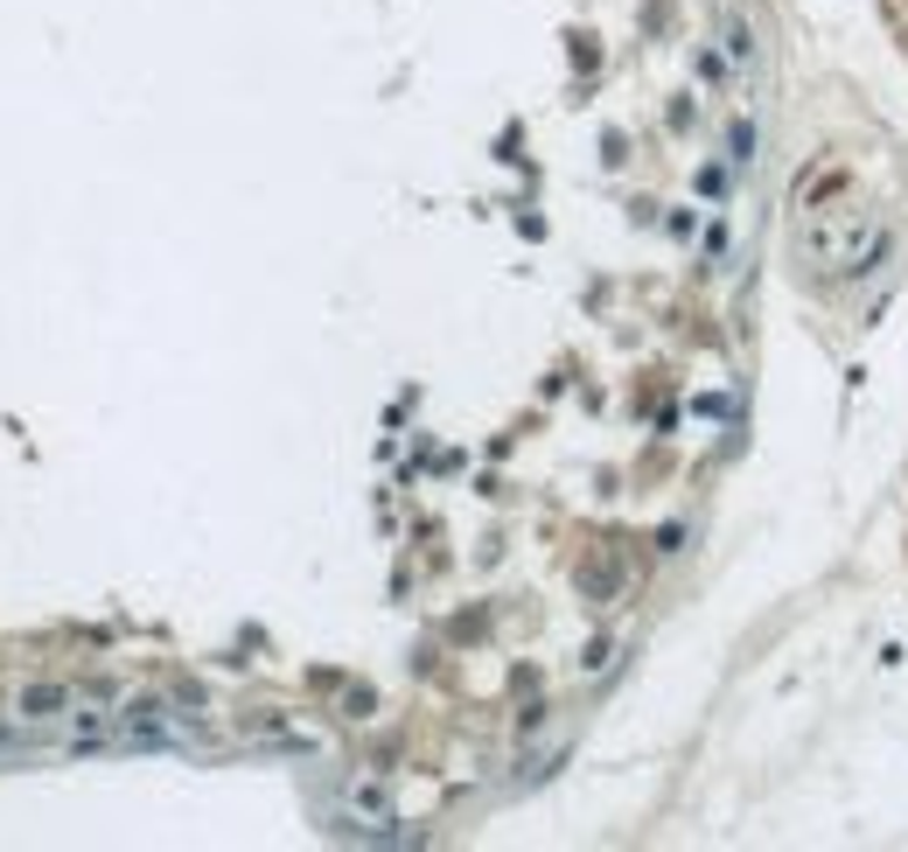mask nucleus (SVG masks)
I'll return each mask as SVG.
<instances>
[{
    "mask_svg": "<svg viewBox=\"0 0 908 852\" xmlns=\"http://www.w3.org/2000/svg\"><path fill=\"white\" fill-rule=\"evenodd\" d=\"M797 245H803V259H818L825 273H867L873 259L887 252V238L873 231V210L867 203H852V196H838V203L825 210H803L797 217Z\"/></svg>",
    "mask_w": 908,
    "mask_h": 852,
    "instance_id": "1",
    "label": "nucleus"
},
{
    "mask_svg": "<svg viewBox=\"0 0 908 852\" xmlns=\"http://www.w3.org/2000/svg\"><path fill=\"white\" fill-rule=\"evenodd\" d=\"M175 720H182V713H168V699H126V706H120V741L161 748V741H175Z\"/></svg>",
    "mask_w": 908,
    "mask_h": 852,
    "instance_id": "2",
    "label": "nucleus"
},
{
    "mask_svg": "<svg viewBox=\"0 0 908 852\" xmlns=\"http://www.w3.org/2000/svg\"><path fill=\"white\" fill-rule=\"evenodd\" d=\"M343 804L364 817V831H371V839H392L398 817H392V782H384V776H349L343 782Z\"/></svg>",
    "mask_w": 908,
    "mask_h": 852,
    "instance_id": "3",
    "label": "nucleus"
},
{
    "mask_svg": "<svg viewBox=\"0 0 908 852\" xmlns=\"http://www.w3.org/2000/svg\"><path fill=\"white\" fill-rule=\"evenodd\" d=\"M71 706H77L71 684H22V699H14L22 720H57V713H71Z\"/></svg>",
    "mask_w": 908,
    "mask_h": 852,
    "instance_id": "4",
    "label": "nucleus"
},
{
    "mask_svg": "<svg viewBox=\"0 0 908 852\" xmlns=\"http://www.w3.org/2000/svg\"><path fill=\"white\" fill-rule=\"evenodd\" d=\"M720 42H727V57H734V63H754V36H748V22H741V14H727Z\"/></svg>",
    "mask_w": 908,
    "mask_h": 852,
    "instance_id": "5",
    "label": "nucleus"
},
{
    "mask_svg": "<svg viewBox=\"0 0 908 852\" xmlns=\"http://www.w3.org/2000/svg\"><path fill=\"white\" fill-rule=\"evenodd\" d=\"M727 161H734V169H748V161H754V126H748V120H734V133H727Z\"/></svg>",
    "mask_w": 908,
    "mask_h": 852,
    "instance_id": "6",
    "label": "nucleus"
}]
</instances>
